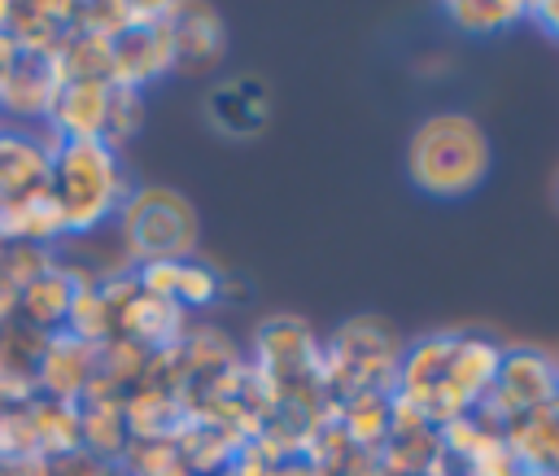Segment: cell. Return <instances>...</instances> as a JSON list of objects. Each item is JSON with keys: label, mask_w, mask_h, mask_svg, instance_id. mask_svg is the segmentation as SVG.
Wrapping results in <instances>:
<instances>
[{"label": "cell", "mask_w": 559, "mask_h": 476, "mask_svg": "<svg viewBox=\"0 0 559 476\" xmlns=\"http://www.w3.org/2000/svg\"><path fill=\"white\" fill-rule=\"evenodd\" d=\"M22 459H39L31 415L26 406H0V463H22Z\"/></svg>", "instance_id": "83f0119b"}, {"label": "cell", "mask_w": 559, "mask_h": 476, "mask_svg": "<svg viewBox=\"0 0 559 476\" xmlns=\"http://www.w3.org/2000/svg\"><path fill=\"white\" fill-rule=\"evenodd\" d=\"M31 415V432H35V450L48 463L74 459L83 454V432H79V402H57V397H31L26 402Z\"/></svg>", "instance_id": "2e32d148"}, {"label": "cell", "mask_w": 559, "mask_h": 476, "mask_svg": "<svg viewBox=\"0 0 559 476\" xmlns=\"http://www.w3.org/2000/svg\"><path fill=\"white\" fill-rule=\"evenodd\" d=\"M118 249L131 266L140 262H188L201 240L192 201L166 183H135L114 214Z\"/></svg>", "instance_id": "3957f363"}, {"label": "cell", "mask_w": 559, "mask_h": 476, "mask_svg": "<svg viewBox=\"0 0 559 476\" xmlns=\"http://www.w3.org/2000/svg\"><path fill=\"white\" fill-rule=\"evenodd\" d=\"M463 476H524V467L511 459V450L498 437L489 450H480L472 463H463Z\"/></svg>", "instance_id": "f546056e"}, {"label": "cell", "mask_w": 559, "mask_h": 476, "mask_svg": "<svg viewBox=\"0 0 559 476\" xmlns=\"http://www.w3.org/2000/svg\"><path fill=\"white\" fill-rule=\"evenodd\" d=\"M57 266V249H39V245H0V279L13 288H26L35 275Z\"/></svg>", "instance_id": "4316f807"}, {"label": "cell", "mask_w": 559, "mask_h": 476, "mask_svg": "<svg viewBox=\"0 0 559 476\" xmlns=\"http://www.w3.org/2000/svg\"><path fill=\"white\" fill-rule=\"evenodd\" d=\"M0 476H13V467H4V463H0Z\"/></svg>", "instance_id": "d590c367"}, {"label": "cell", "mask_w": 559, "mask_h": 476, "mask_svg": "<svg viewBox=\"0 0 559 476\" xmlns=\"http://www.w3.org/2000/svg\"><path fill=\"white\" fill-rule=\"evenodd\" d=\"M13 61H17V44H13L9 31H0V83H4V74L13 70Z\"/></svg>", "instance_id": "d6a6232c"}, {"label": "cell", "mask_w": 559, "mask_h": 476, "mask_svg": "<svg viewBox=\"0 0 559 476\" xmlns=\"http://www.w3.org/2000/svg\"><path fill=\"white\" fill-rule=\"evenodd\" d=\"M13 319H17V288L0 279V328L13 323Z\"/></svg>", "instance_id": "1f68e13d"}, {"label": "cell", "mask_w": 559, "mask_h": 476, "mask_svg": "<svg viewBox=\"0 0 559 476\" xmlns=\"http://www.w3.org/2000/svg\"><path fill=\"white\" fill-rule=\"evenodd\" d=\"M223 297V275L197 258H188L179 266V284H175V306L179 310H205Z\"/></svg>", "instance_id": "484cf974"}, {"label": "cell", "mask_w": 559, "mask_h": 476, "mask_svg": "<svg viewBox=\"0 0 559 476\" xmlns=\"http://www.w3.org/2000/svg\"><path fill=\"white\" fill-rule=\"evenodd\" d=\"M524 476H559V472H524Z\"/></svg>", "instance_id": "e575fe53"}, {"label": "cell", "mask_w": 559, "mask_h": 476, "mask_svg": "<svg viewBox=\"0 0 559 476\" xmlns=\"http://www.w3.org/2000/svg\"><path fill=\"white\" fill-rule=\"evenodd\" d=\"M188 332V310H179L175 301H162V297H144L135 293L122 310H118V336L144 345L148 354L157 349H170L179 345Z\"/></svg>", "instance_id": "5bb4252c"}, {"label": "cell", "mask_w": 559, "mask_h": 476, "mask_svg": "<svg viewBox=\"0 0 559 476\" xmlns=\"http://www.w3.org/2000/svg\"><path fill=\"white\" fill-rule=\"evenodd\" d=\"M559 397V367L542 349H507L498 362L493 389L476 402V419H485L493 432H502L511 419L542 410Z\"/></svg>", "instance_id": "277c9868"}, {"label": "cell", "mask_w": 559, "mask_h": 476, "mask_svg": "<svg viewBox=\"0 0 559 476\" xmlns=\"http://www.w3.org/2000/svg\"><path fill=\"white\" fill-rule=\"evenodd\" d=\"M445 17L463 31V35H502L507 26H515L520 17H528V4H485V0H459L445 4Z\"/></svg>", "instance_id": "cb8c5ba5"}, {"label": "cell", "mask_w": 559, "mask_h": 476, "mask_svg": "<svg viewBox=\"0 0 559 476\" xmlns=\"http://www.w3.org/2000/svg\"><path fill=\"white\" fill-rule=\"evenodd\" d=\"M92 376H96V345H87L70 332H48V341L31 367L35 393L57 397V402H79L87 393Z\"/></svg>", "instance_id": "52a82bcc"}, {"label": "cell", "mask_w": 559, "mask_h": 476, "mask_svg": "<svg viewBox=\"0 0 559 476\" xmlns=\"http://www.w3.org/2000/svg\"><path fill=\"white\" fill-rule=\"evenodd\" d=\"M336 428L358 454H376L389 441V393L354 389L336 402Z\"/></svg>", "instance_id": "e0dca14e"}, {"label": "cell", "mask_w": 559, "mask_h": 476, "mask_svg": "<svg viewBox=\"0 0 559 476\" xmlns=\"http://www.w3.org/2000/svg\"><path fill=\"white\" fill-rule=\"evenodd\" d=\"M79 432L83 454L100 463H118L127 450V424H122V397H96L79 402Z\"/></svg>", "instance_id": "ffe728a7"}, {"label": "cell", "mask_w": 559, "mask_h": 476, "mask_svg": "<svg viewBox=\"0 0 559 476\" xmlns=\"http://www.w3.org/2000/svg\"><path fill=\"white\" fill-rule=\"evenodd\" d=\"M122 424H127V441H175L179 428L188 424V410L179 393L144 380L122 397Z\"/></svg>", "instance_id": "4fadbf2b"}, {"label": "cell", "mask_w": 559, "mask_h": 476, "mask_svg": "<svg viewBox=\"0 0 559 476\" xmlns=\"http://www.w3.org/2000/svg\"><path fill=\"white\" fill-rule=\"evenodd\" d=\"M493 148L476 118L467 114H432L411 131L406 175L432 201H459L489 179Z\"/></svg>", "instance_id": "6da1fadb"}, {"label": "cell", "mask_w": 559, "mask_h": 476, "mask_svg": "<svg viewBox=\"0 0 559 476\" xmlns=\"http://www.w3.org/2000/svg\"><path fill=\"white\" fill-rule=\"evenodd\" d=\"M170 48H175V70L179 74L214 70L223 61V52H227V26H223L218 9H210V4H175Z\"/></svg>", "instance_id": "ba28073f"}, {"label": "cell", "mask_w": 559, "mask_h": 476, "mask_svg": "<svg viewBox=\"0 0 559 476\" xmlns=\"http://www.w3.org/2000/svg\"><path fill=\"white\" fill-rule=\"evenodd\" d=\"M61 332H70V336H79V341H87V345H105V341L118 336V314H114V306L105 301L100 284H79V288H74Z\"/></svg>", "instance_id": "7402d4cb"}, {"label": "cell", "mask_w": 559, "mask_h": 476, "mask_svg": "<svg viewBox=\"0 0 559 476\" xmlns=\"http://www.w3.org/2000/svg\"><path fill=\"white\" fill-rule=\"evenodd\" d=\"M175 17V13H170ZM175 70V48H170V22L166 26H148V31H127L122 39H114V66H109V83L114 87H135L144 92L148 83L166 79Z\"/></svg>", "instance_id": "9c48e42d"}, {"label": "cell", "mask_w": 559, "mask_h": 476, "mask_svg": "<svg viewBox=\"0 0 559 476\" xmlns=\"http://www.w3.org/2000/svg\"><path fill=\"white\" fill-rule=\"evenodd\" d=\"M9 17H13V4L0 0V31H9Z\"/></svg>", "instance_id": "836d02e7"}, {"label": "cell", "mask_w": 559, "mask_h": 476, "mask_svg": "<svg viewBox=\"0 0 559 476\" xmlns=\"http://www.w3.org/2000/svg\"><path fill=\"white\" fill-rule=\"evenodd\" d=\"M61 70L52 57H35V52H17L13 70L0 83V127H44L48 109L61 92Z\"/></svg>", "instance_id": "5b68a950"}, {"label": "cell", "mask_w": 559, "mask_h": 476, "mask_svg": "<svg viewBox=\"0 0 559 476\" xmlns=\"http://www.w3.org/2000/svg\"><path fill=\"white\" fill-rule=\"evenodd\" d=\"M66 240V214L52 188H35L26 197L0 201V245H39L57 249Z\"/></svg>", "instance_id": "30bf717a"}, {"label": "cell", "mask_w": 559, "mask_h": 476, "mask_svg": "<svg viewBox=\"0 0 559 476\" xmlns=\"http://www.w3.org/2000/svg\"><path fill=\"white\" fill-rule=\"evenodd\" d=\"M57 70L66 83L74 79H96V83H109V66H114V44L100 39V35H87V31H66V39L57 44L52 52Z\"/></svg>", "instance_id": "44dd1931"}, {"label": "cell", "mask_w": 559, "mask_h": 476, "mask_svg": "<svg viewBox=\"0 0 559 476\" xmlns=\"http://www.w3.org/2000/svg\"><path fill=\"white\" fill-rule=\"evenodd\" d=\"M48 188L66 214V236H96L105 223H114L135 183L127 179L118 148L105 140H66L52 157Z\"/></svg>", "instance_id": "7a4b0ae2"}, {"label": "cell", "mask_w": 559, "mask_h": 476, "mask_svg": "<svg viewBox=\"0 0 559 476\" xmlns=\"http://www.w3.org/2000/svg\"><path fill=\"white\" fill-rule=\"evenodd\" d=\"M70 26H74V4H48V0L13 4V17H9V35L17 52H35V57H52Z\"/></svg>", "instance_id": "d6986e66"}, {"label": "cell", "mask_w": 559, "mask_h": 476, "mask_svg": "<svg viewBox=\"0 0 559 476\" xmlns=\"http://www.w3.org/2000/svg\"><path fill=\"white\" fill-rule=\"evenodd\" d=\"M74 297V279L66 275V266L57 262L52 271L35 275L26 288H17V323L35 328V332H61L66 328V310Z\"/></svg>", "instance_id": "ac0fdd59"}, {"label": "cell", "mask_w": 559, "mask_h": 476, "mask_svg": "<svg viewBox=\"0 0 559 476\" xmlns=\"http://www.w3.org/2000/svg\"><path fill=\"white\" fill-rule=\"evenodd\" d=\"M528 17H537V22L546 26V35L559 39V0H555V4H528Z\"/></svg>", "instance_id": "4dcf8cb0"}, {"label": "cell", "mask_w": 559, "mask_h": 476, "mask_svg": "<svg viewBox=\"0 0 559 476\" xmlns=\"http://www.w3.org/2000/svg\"><path fill=\"white\" fill-rule=\"evenodd\" d=\"M105 109H109V83L74 79V83H61L44 127L57 131L61 140H100L105 135Z\"/></svg>", "instance_id": "7c38bea8"}, {"label": "cell", "mask_w": 559, "mask_h": 476, "mask_svg": "<svg viewBox=\"0 0 559 476\" xmlns=\"http://www.w3.org/2000/svg\"><path fill=\"white\" fill-rule=\"evenodd\" d=\"M144 371H148V349L127 341V336H114L105 345H96V380H105L109 389H118L122 397L144 384Z\"/></svg>", "instance_id": "603a6c76"}, {"label": "cell", "mask_w": 559, "mask_h": 476, "mask_svg": "<svg viewBox=\"0 0 559 476\" xmlns=\"http://www.w3.org/2000/svg\"><path fill=\"white\" fill-rule=\"evenodd\" d=\"M205 114H210V122H214L223 135L249 140V135H258V131L266 127V118H271V96H266V87H262L258 79L236 74V79L214 83V92H210V100H205Z\"/></svg>", "instance_id": "8fae6325"}, {"label": "cell", "mask_w": 559, "mask_h": 476, "mask_svg": "<svg viewBox=\"0 0 559 476\" xmlns=\"http://www.w3.org/2000/svg\"><path fill=\"white\" fill-rule=\"evenodd\" d=\"M66 140L48 127H0V201L26 197L35 188H48L52 157Z\"/></svg>", "instance_id": "8992f818"}, {"label": "cell", "mask_w": 559, "mask_h": 476, "mask_svg": "<svg viewBox=\"0 0 559 476\" xmlns=\"http://www.w3.org/2000/svg\"><path fill=\"white\" fill-rule=\"evenodd\" d=\"M144 127V92L135 87H114L109 83V109H105V144L109 148H122L127 140H135Z\"/></svg>", "instance_id": "d4e9b609"}, {"label": "cell", "mask_w": 559, "mask_h": 476, "mask_svg": "<svg viewBox=\"0 0 559 476\" xmlns=\"http://www.w3.org/2000/svg\"><path fill=\"white\" fill-rule=\"evenodd\" d=\"M179 266L183 262H140L131 266V279L144 297H162V301H175V284H179Z\"/></svg>", "instance_id": "f1b7e54d"}, {"label": "cell", "mask_w": 559, "mask_h": 476, "mask_svg": "<svg viewBox=\"0 0 559 476\" xmlns=\"http://www.w3.org/2000/svg\"><path fill=\"white\" fill-rule=\"evenodd\" d=\"M454 341H459V336L437 332V336H424V341L406 345V349H402V358H397L393 393H406V397H415V402L424 406V402L441 389V380H445V367H450Z\"/></svg>", "instance_id": "9a60e30c"}]
</instances>
